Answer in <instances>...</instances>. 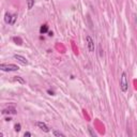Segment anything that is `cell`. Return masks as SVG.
<instances>
[{"instance_id": "1", "label": "cell", "mask_w": 137, "mask_h": 137, "mask_svg": "<svg viewBox=\"0 0 137 137\" xmlns=\"http://www.w3.org/2000/svg\"><path fill=\"white\" fill-rule=\"evenodd\" d=\"M0 70L3 72H15L18 71L19 66L13 63H1L0 64Z\"/></svg>"}, {"instance_id": "2", "label": "cell", "mask_w": 137, "mask_h": 137, "mask_svg": "<svg viewBox=\"0 0 137 137\" xmlns=\"http://www.w3.org/2000/svg\"><path fill=\"white\" fill-rule=\"evenodd\" d=\"M120 89L122 92H126L129 89V81H128V77H126V73L123 72L121 75V79H120Z\"/></svg>"}, {"instance_id": "3", "label": "cell", "mask_w": 137, "mask_h": 137, "mask_svg": "<svg viewBox=\"0 0 137 137\" xmlns=\"http://www.w3.org/2000/svg\"><path fill=\"white\" fill-rule=\"evenodd\" d=\"M16 18H17V14H11V13L7 12L6 15H4V22L9 25H14Z\"/></svg>"}, {"instance_id": "4", "label": "cell", "mask_w": 137, "mask_h": 137, "mask_svg": "<svg viewBox=\"0 0 137 137\" xmlns=\"http://www.w3.org/2000/svg\"><path fill=\"white\" fill-rule=\"evenodd\" d=\"M86 41H87V46H88V50L90 53L94 51V41L92 40V38L90 35H86Z\"/></svg>"}, {"instance_id": "5", "label": "cell", "mask_w": 137, "mask_h": 137, "mask_svg": "<svg viewBox=\"0 0 137 137\" xmlns=\"http://www.w3.org/2000/svg\"><path fill=\"white\" fill-rule=\"evenodd\" d=\"M37 126L40 129V130H42L43 132H45V133H49V132H50L49 128H48V126L46 125L44 122H40V121H39V122H37Z\"/></svg>"}, {"instance_id": "6", "label": "cell", "mask_w": 137, "mask_h": 137, "mask_svg": "<svg viewBox=\"0 0 137 137\" xmlns=\"http://www.w3.org/2000/svg\"><path fill=\"white\" fill-rule=\"evenodd\" d=\"M14 59L15 60H17L18 62H20L22 64H24V65H27L28 64V60L25 58V57H23L20 55H14Z\"/></svg>"}, {"instance_id": "7", "label": "cell", "mask_w": 137, "mask_h": 137, "mask_svg": "<svg viewBox=\"0 0 137 137\" xmlns=\"http://www.w3.org/2000/svg\"><path fill=\"white\" fill-rule=\"evenodd\" d=\"M46 32H48V26L46 24L42 25V26H41V28H40V33L44 34V33H46Z\"/></svg>"}, {"instance_id": "8", "label": "cell", "mask_w": 137, "mask_h": 137, "mask_svg": "<svg viewBox=\"0 0 137 137\" xmlns=\"http://www.w3.org/2000/svg\"><path fill=\"white\" fill-rule=\"evenodd\" d=\"M27 1V7H28V10H31L32 7L34 6V0H26Z\"/></svg>"}, {"instance_id": "9", "label": "cell", "mask_w": 137, "mask_h": 137, "mask_svg": "<svg viewBox=\"0 0 137 137\" xmlns=\"http://www.w3.org/2000/svg\"><path fill=\"white\" fill-rule=\"evenodd\" d=\"M14 81H17V82H19V84H22V85H25L26 84V81L22 78V77H19V76H15L14 77Z\"/></svg>"}, {"instance_id": "10", "label": "cell", "mask_w": 137, "mask_h": 137, "mask_svg": "<svg viewBox=\"0 0 137 137\" xmlns=\"http://www.w3.org/2000/svg\"><path fill=\"white\" fill-rule=\"evenodd\" d=\"M16 113V110H15L14 108H11V109L9 108V109H3L2 110V113H3V115L4 113Z\"/></svg>"}, {"instance_id": "11", "label": "cell", "mask_w": 137, "mask_h": 137, "mask_svg": "<svg viewBox=\"0 0 137 137\" xmlns=\"http://www.w3.org/2000/svg\"><path fill=\"white\" fill-rule=\"evenodd\" d=\"M13 41L15 42V44H18V45H22V44H23L22 39L18 38V37H14V38H13Z\"/></svg>"}, {"instance_id": "12", "label": "cell", "mask_w": 137, "mask_h": 137, "mask_svg": "<svg viewBox=\"0 0 137 137\" xmlns=\"http://www.w3.org/2000/svg\"><path fill=\"white\" fill-rule=\"evenodd\" d=\"M53 134L55 136H61V137H64V134L63 133H61V132H59V131H54L53 132Z\"/></svg>"}, {"instance_id": "13", "label": "cell", "mask_w": 137, "mask_h": 137, "mask_svg": "<svg viewBox=\"0 0 137 137\" xmlns=\"http://www.w3.org/2000/svg\"><path fill=\"white\" fill-rule=\"evenodd\" d=\"M20 128H22V126H20L19 123L15 124V126H14V130H15V132H19V131H20Z\"/></svg>"}, {"instance_id": "14", "label": "cell", "mask_w": 137, "mask_h": 137, "mask_svg": "<svg viewBox=\"0 0 137 137\" xmlns=\"http://www.w3.org/2000/svg\"><path fill=\"white\" fill-rule=\"evenodd\" d=\"M88 130H89V132H90V135H91L92 137H94V136H95V134L93 133V132H92V129H91V128H89Z\"/></svg>"}, {"instance_id": "15", "label": "cell", "mask_w": 137, "mask_h": 137, "mask_svg": "<svg viewBox=\"0 0 137 137\" xmlns=\"http://www.w3.org/2000/svg\"><path fill=\"white\" fill-rule=\"evenodd\" d=\"M24 136L25 137H30V136H31V133H29V132H25Z\"/></svg>"}, {"instance_id": "16", "label": "cell", "mask_w": 137, "mask_h": 137, "mask_svg": "<svg viewBox=\"0 0 137 137\" xmlns=\"http://www.w3.org/2000/svg\"><path fill=\"white\" fill-rule=\"evenodd\" d=\"M99 50H100V57L102 58L103 57V51H102V48H101V45L99 46Z\"/></svg>"}, {"instance_id": "17", "label": "cell", "mask_w": 137, "mask_h": 137, "mask_svg": "<svg viewBox=\"0 0 137 137\" xmlns=\"http://www.w3.org/2000/svg\"><path fill=\"white\" fill-rule=\"evenodd\" d=\"M47 93L49 94V95H55V93H54L53 91H50V90H48V91H47Z\"/></svg>"}, {"instance_id": "18", "label": "cell", "mask_w": 137, "mask_h": 137, "mask_svg": "<svg viewBox=\"0 0 137 137\" xmlns=\"http://www.w3.org/2000/svg\"><path fill=\"white\" fill-rule=\"evenodd\" d=\"M48 35H49V37H53V35H54V33L51 32V31H48Z\"/></svg>"}, {"instance_id": "19", "label": "cell", "mask_w": 137, "mask_h": 137, "mask_svg": "<svg viewBox=\"0 0 137 137\" xmlns=\"http://www.w3.org/2000/svg\"><path fill=\"white\" fill-rule=\"evenodd\" d=\"M11 120H12L11 118H6V121H11Z\"/></svg>"}, {"instance_id": "20", "label": "cell", "mask_w": 137, "mask_h": 137, "mask_svg": "<svg viewBox=\"0 0 137 137\" xmlns=\"http://www.w3.org/2000/svg\"><path fill=\"white\" fill-rule=\"evenodd\" d=\"M46 1H48V0H46Z\"/></svg>"}]
</instances>
